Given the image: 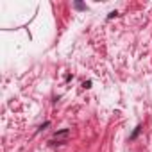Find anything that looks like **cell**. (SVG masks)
Wrapping results in <instances>:
<instances>
[{
    "label": "cell",
    "mask_w": 152,
    "mask_h": 152,
    "mask_svg": "<svg viewBox=\"0 0 152 152\" xmlns=\"http://www.w3.org/2000/svg\"><path fill=\"white\" fill-rule=\"evenodd\" d=\"M68 134H70V131L66 129V131H61V132H57L54 138H57V140H59V138H64V136H68Z\"/></svg>",
    "instance_id": "cell-1"
}]
</instances>
